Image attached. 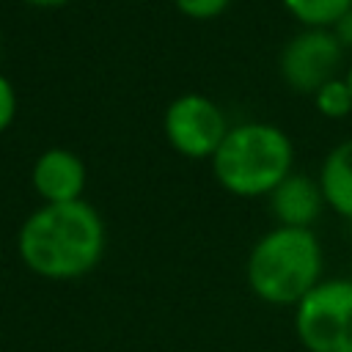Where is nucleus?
I'll use <instances>...</instances> for the list:
<instances>
[{
  "label": "nucleus",
  "instance_id": "nucleus-7",
  "mask_svg": "<svg viewBox=\"0 0 352 352\" xmlns=\"http://www.w3.org/2000/svg\"><path fill=\"white\" fill-rule=\"evenodd\" d=\"M85 182L88 173L82 157L63 146L44 148L30 168V184L41 198V204L80 201L85 192Z\"/></svg>",
  "mask_w": 352,
  "mask_h": 352
},
{
  "label": "nucleus",
  "instance_id": "nucleus-2",
  "mask_svg": "<svg viewBox=\"0 0 352 352\" xmlns=\"http://www.w3.org/2000/svg\"><path fill=\"white\" fill-rule=\"evenodd\" d=\"M294 165L292 138L270 121L231 124L212 157L217 184L239 198H267Z\"/></svg>",
  "mask_w": 352,
  "mask_h": 352
},
{
  "label": "nucleus",
  "instance_id": "nucleus-11",
  "mask_svg": "<svg viewBox=\"0 0 352 352\" xmlns=\"http://www.w3.org/2000/svg\"><path fill=\"white\" fill-rule=\"evenodd\" d=\"M314 107L319 116L336 121V118H344L352 113V88L346 82V77H333L327 80L316 94H314Z\"/></svg>",
  "mask_w": 352,
  "mask_h": 352
},
{
  "label": "nucleus",
  "instance_id": "nucleus-1",
  "mask_svg": "<svg viewBox=\"0 0 352 352\" xmlns=\"http://www.w3.org/2000/svg\"><path fill=\"white\" fill-rule=\"evenodd\" d=\"M104 220L85 198L69 204H41L16 234L22 264L47 280H77L104 256Z\"/></svg>",
  "mask_w": 352,
  "mask_h": 352
},
{
  "label": "nucleus",
  "instance_id": "nucleus-15",
  "mask_svg": "<svg viewBox=\"0 0 352 352\" xmlns=\"http://www.w3.org/2000/svg\"><path fill=\"white\" fill-rule=\"evenodd\" d=\"M25 6H30V8H41V11H55V8H63V6H69L72 0H22Z\"/></svg>",
  "mask_w": 352,
  "mask_h": 352
},
{
  "label": "nucleus",
  "instance_id": "nucleus-8",
  "mask_svg": "<svg viewBox=\"0 0 352 352\" xmlns=\"http://www.w3.org/2000/svg\"><path fill=\"white\" fill-rule=\"evenodd\" d=\"M267 204L275 223L286 228H311L314 220L327 206L319 179L308 173H294V170L267 195Z\"/></svg>",
  "mask_w": 352,
  "mask_h": 352
},
{
  "label": "nucleus",
  "instance_id": "nucleus-12",
  "mask_svg": "<svg viewBox=\"0 0 352 352\" xmlns=\"http://www.w3.org/2000/svg\"><path fill=\"white\" fill-rule=\"evenodd\" d=\"M173 6H176V11L182 16L206 22V19H214V16L226 14L231 0H173Z\"/></svg>",
  "mask_w": 352,
  "mask_h": 352
},
{
  "label": "nucleus",
  "instance_id": "nucleus-10",
  "mask_svg": "<svg viewBox=\"0 0 352 352\" xmlns=\"http://www.w3.org/2000/svg\"><path fill=\"white\" fill-rule=\"evenodd\" d=\"M280 3L302 28H333L346 11H352V0H280Z\"/></svg>",
  "mask_w": 352,
  "mask_h": 352
},
{
  "label": "nucleus",
  "instance_id": "nucleus-14",
  "mask_svg": "<svg viewBox=\"0 0 352 352\" xmlns=\"http://www.w3.org/2000/svg\"><path fill=\"white\" fill-rule=\"evenodd\" d=\"M333 33H336V38L341 41V47L346 50V47H352V11H346L333 28H330Z\"/></svg>",
  "mask_w": 352,
  "mask_h": 352
},
{
  "label": "nucleus",
  "instance_id": "nucleus-9",
  "mask_svg": "<svg viewBox=\"0 0 352 352\" xmlns=\"http://www.w3.org/2000/svg\"><path fill=\"white\" fill-rule=\"evenodd\" d=\"M319 187L327 209L352 220V138L336 143L327 151L319 168Z\"/></svg>",
  "mask_w": 352,
  "mask_h": 352
},
{
  "label": "nucleus",
  "instance_id": "nucleus-5",
  "mask_svg": "<svg viewBox=\"0 0 352 352\" xmlns=\"http://www.w3.org/2000/svg\"><path fill=\"white\" fill-rule=\"evenodd\" d=\"M228 129L231 124L223 107L198 91L179 94L162 113L165 140L187 160H212Z\"/></svg>",
  "mask_w": 352,
  "mask_h": 352
},
{
  "label": "nucleus",
  "instance_id": "nucleus-4",
  "mask_svg": "<svg viewBox=\"0 0 352 352\" xmlns=\"http://www.w3.org/2000/svg\"><path fill=\"white\" fill-rule=\"evenodd\" d=\"M294 333L308 352H352V278H322L294 305Z\"/></svg>",
  "mask_w": 352,
  "mask_h": 352
},
{
  "label": "nucleus",
  "instance_id": "nucleus-3",
  "mask_svg": "<svg viewBox=\"0 0 352 352\" xmlns=\"http://www.w3.org/2000/svg\"><path fill=\"white\" fill-rule=\"evenodd\" d=\"M322 245L311 228L275 226L248 253L250 292L270 305H297L322 280Z\"/></svg>",
  "mask_w": 352,
  "mask_h": 352
},
{
  "label": "nucleus",
  "instance_id": "nucleus-6",
  "mask_svg": "<svg viewBox=\"0 0 352 352\" xmlns=\"http://www.w3.org/2000/svg\"><path fill=\"white\" fill-rule=\"evenodd\" d=\"M341 60L344 47L330 28H302L283 44L278 72L292 91L314 96L327 80L338 77Z\"/></svg>",
  "mask_w": 352,
  "mask_h": 352
},
{
  "label": "nucleus",
  "instance_id": "nucleus-17",
  "mask_svg": "<svg viewBox=\"0 0 352 352\" xmlns=\"http://www.w3.org/2000/svg\"><path fill=\"white\" fill-rule=\"evenodd\" d=\"M349 242H352V234H349Z\"/></svg>",
  "mask_w": 352,
  "mask_h": 352
},
{
  "label": "nucleus",
  "instance_id": "nucleus-16",
  "mask_svg": "<svg viewBox=\"0 0 352 352\" xmlns=\"http://www.w3.org/2000/svg\"><path fill=\"white\" fill-rule=\"evenodd\" d=\"M344 77H346V82H349V88H352V66L346 69V74H344Z\"/></svg>",
  "mask_w": 352,
  "mask_h": 352
},
{
  "label": "nucleus",
  "instance_id": "nucleus-13",
  "mask_svg": "<svg viewBox=\"0 0 352 352\" xmlns=\"http://www.w3.org/2000/svg\"><path fill=\"white\" fill-rule=\"evenodd\" d=\"M14 118H16V88L0 72V135L14 124Z\"/></svg>",
  "mask_w": 352,
  "mask_h": 352
}]
</instances>
